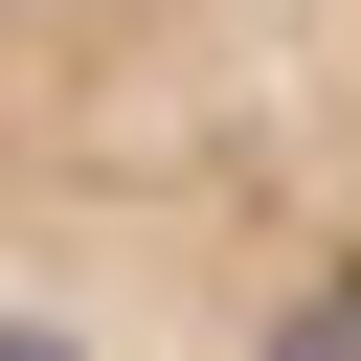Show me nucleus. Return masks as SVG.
<instances>
[{
  "label": "nucleus",
  "mask_w": 361,
  "mask_h": 361,
  "mask_svg": "<svg viewBox=\"0 0 361 361\" xmlns=\"http://www.w3.org/2000/svg\"><path fill=\"white\" fill-rule=\"evenodd\" d=\"M0 361H361V0H0Z\"/></svg>",
  "instance_id": "f257e3e1"
}]
</instances>
